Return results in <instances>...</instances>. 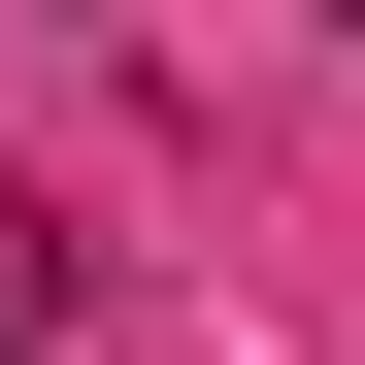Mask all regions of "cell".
<instances>
[{
	"instance_id": "1",
	"label": "cell",
	"mask_w": 365,
	"mask_h": 365,
	"mask_svg": "<svg viewBox=\"0 0 365 365\" xmlns=\"http://www.w3.org/2000/svg\"><path fill=\"white\" fill-rule=\"evenodd\" d=\"M0 365H67V299H34V232H0Z\"/></svg>"
},
{
	"instance_id": "2",
	"label": "cell",
	"mask_w": 365,
	"mask_h": 365,
	"mask_svg": "<svg viewBox=\"0 0 365 365\" xmlns=\"http://www.w3.org/2000/svg\"><path fill=\"white\" fill-rule=\"evenodd\" d=\"M332 34H365V0H332Z\"/></svg>"
}]
</instances>
